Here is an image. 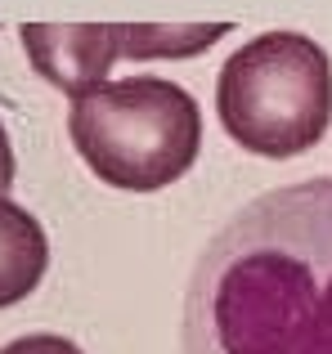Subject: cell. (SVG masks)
<instances>
[{"label":"cell","instance_id":"cell-1","mask_svg":"<svg viewBox=\"0 0 332 354\" xmlns=\"http://www.w3.org/2000/svg\"><path fill=\"white\" fill-rule=\"evenodd\" d=\"M184 354H332V180L247 202L202 247Z\"/></svg>","mask_w":332,"mask_h":354},{"label":"cell","instance_id":"cell-2","mask_svg":"<svg viewBox=\"0 0 332 354\" xmlns=\"http://www.w3.org/2000/svg\"><path fill=\"white\" fill-rule=\"evenodd\" d=\"M68 135L95 180L153 193L184 180L202 148L198 99L166 77L104 81L72 99Z\"/></svg>","mask_w":332,"mask_h":354},{"label":"cell","instance_id":"cell-3","mask_svg":"<svg viewBox=\"0 0 332 354\" xmlns=\"http://www.w3.org/2000/svg\"><path fill=\"white\" fill-rule=\"evenodd\" d=\"M225 135L256 157H301L332 126V59L301 32H265L234 50L216 81Z\"/></svg>","mask_w":332,"mask_h":354},{"label":"cell","instance_id":"cell-4","mask_svg":"<svg viewBox=\"0 0 332 354\" xmlns=\"http://www.w3.org/2000/svg\"><path fill=\"white\" fill-rule=\"evenodd\" d=\"M234 23H23L32 68L68 99L104 86L117 59H193Z\"/></svg>","mask_w":332,"mask_h":354},{"label":"cell","instance_id":"cell-5","mask_svg":"<svg viewBox=\"0 0 332 354\" xmlns=\"http://www.w3.org/2000/svg\"><path fill=\"white\" fill-rule=\"evenodd\" d=\"M50 269V238L41 220L0 198V310L27 301Z\"/></svg>","mask_w":332,"mask_h":354},{"label":"cell","instance_id":"cell-6","mask_svg":"<svg viewBox=\"0 0 332 354\" xmlns=\"http://www.w3.org/2000/svg\"><path fill=\"white\" fill-rule=\"evenodd\" d=\"M0 354H81L77 341H68V337H50V332H32V337H18V341H9Z\"/></svg>","mask_w":332,"mask_h":354},{"label":"cell","instance_id":"cell-7","mask_svg":"<svg viewBox=\"0 0 332 354\" xmlns=\"http://www.w3.org/2000/svg\"><path fill=\"white\" fill-rule=\"evenodd\" d=\"M14 171H18V162H14V148H9V135H5V126H0V198H5V193L14 189Z\"/></svg>","mask_w":332,"mask_h":354}]
</instances>
